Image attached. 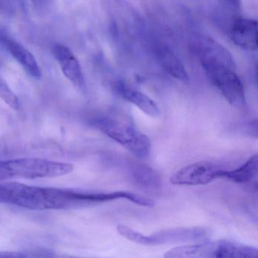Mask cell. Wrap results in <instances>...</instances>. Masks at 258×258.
<instances>
[{"label":"cell","mask_w":258,"mask_h":258,"mask_svg":"<svg viewBox=\"0 0 258 258\" xmlns=\"http://www.w3.org/2000/svg\"><path fill=\"white\" fill-rule=\"evenodd\" d=\"M117 232L126 239L144 245H160L170 243L205 241L209 237V229L203 227L176 228L145 235L124 225H119Z\"/></svg>","instance_id":"cell-4"},{"label":"cell","mask_w":258,"mask_h":258,"mask_svg":"<svg viewBox=\"0 0 258 258\" xmlns=\"http://www.w3.org/2000/svg\"><path fill=\"white\" fill-rule=\"evenodd\" d=\"M0 203L42 211L81 206L76 190L33 186L16 182L0 183Z\"/></svg>","instance_id":"cell-1"},{"label":"cell","mask_w":258,"mask_h":258,"mask_svg":"<svg viewBox=\"0 0 258 258\" xmlns=\"http://www.w3.org/2000/svg\"><path fill=\"white\" fill-rule=\"evenodd\" d=\"M52 51L66 78L75 85L78 87L84 86L82 69L73 52L61 43L54 45Z\"/></svg>","instance_id":"cell-10"},{"label":"cell","mask_w":258,"mask_h":258,"mask_svg":"<svg viewBox=\"0 0 258 258\" xmlns=\"http://www.w3.org/2000/svg\"><path fill=\"white\" fill-rule=\"evenodd\" d=\"M191 46L203 69L218 67L235 69V60L230 52L211 37L196 36L191 40Z\"/></svg>","instance_id":"cell-7"},{"label":"cell","mask_w":258,"mask_h":258,"mask_svg":"<svg viewBox=\"0 0 258 258\" xmlns=\"http://www.w3.org/2000/svg\"><path fill=\"white\" fill-rule=\"evenodd\" d=\"M13 178L38 179L69 174L74 166L69 163L56 162L41 158H26L9 160Z\"/></svg>","instance_id":"cell-5"},{"label":"cell","mask_w":258,"mask_h":258,"mask_svg":"<svg viewBox=\"0 0 258 258\" xmlns=\"http://www.w3.org/2000/svg\"><path fill=\"white\" fill-rule=\"evenodd\" d=\"M204 70L213 85L231 105L238 109L245 107L244 87L235 69L218 67L206 68Z\"/></svg>","instance_id":"cell-6"},{"label":"cell","mask_w":258,"mask_h":258,"mask_svg":"<svg viewBox=\"0 0 258 258\" xmlns=\"http://www.w3.org/2000/svg\"><path fill=\"white\" fill-rule=\"evenodd\" d=\"M157 58L162 69L173 78L185 84L189 82L185 66L171 49L167 46H161L157 50Z\"/></svg>","instance_id":"cell-13"},{"label":"cell","mask_w":258,"mask_h":258,"mask_svg":"<svg viewBox=\"0 0 258 258\" xmlns=\"http://www.w3.org/2000/svg\"><path fill=\"white\" fill-rule=\"evenodd\" d=\"M0 42L11 54L12 56L32 78L37 80L41 78L42 73L40 66L33 54L28 49L8 36H1Z\"/></svg>","instance_id":"cell-11"},{"label":"cell","mask_w":258,"mask_h":258,"mask_svg":"<svg viewBox=\"0 0 258 258\" xmlns=\"http://www.w3.org/2000/svg\"><path fill=\"white\" fill-rule=\"evenodd\" d=\"M93 124L138 158H146L150 155V139L137 129L131 117L123 114H109L94 119Z\"/></svg>","instance_id":"cell-2"},{"label":"cell","mask_w":258,"mask_h":258,"mask_svg":"<svg viewBox=\"0 0 258 258\" xmlns=\"http://www.w3.org/2000/svg\"><path fill=\"white\" fill-rule=\"evenodd\" d=\"M0 98L13 109L19 110L20 107L19 99L2 78H0Z\"/></svg>","instance_id":"cell-15"},{"label":"cell","mask_w":258,"mask_h":258,"mask_svg":"<svg viewBox=\"0 0 258 258\" xmlns=\"http://www.w3.org/2000/svg\"><path fill=\"white\" fill-rule=\"evenodd\" d=\"M25 254L17 252H0V257H24Z\"/></svg>","instance_id":"cell-18"},{"label":"cell","mask_w":258,"mask_h":258,"mask_svg":"<svg viewBox=\"0 0 258 258\" xmlns=\"http://www.w3.org/2000/svg\"><path fill=\"white\" fill-rule=\"evenodd\" d=\"M32 1L37 5H40V4H44L45 3L47 2L48 0H32Z\"/></svg>","instance_id":"cell-20"},{"label":"cell","mask_w":258,"mask_h":258,"mask_svg":"<svg viewBox=\"0 0 258 258\" xmlns=\"http://www.w3.org/2000/svg\"><path fill=\"white\" fill-rule=\"evenodd\" d=\"M13 179L8 161H0V181Z\"/></svg>","instance_id":"cell-16"},{"label":"cell","mask_w":258,"mask_h":258,"mask_svg":"<svg viewBox=\"0 0 258 258\" xmlns=\"http://www.w3.org/2000/svg\"><path fill=\"white\" fill-rule=\"evenodd\" d=\"M258 172L257 155L250 157L242 165L235 170L219 171V179H226L236 183H246L254 179Z\"/></svg>","instance_id":"cell-14"},{"label":"cell","mask_w":258,"mask_h":258,"mask_svg":"<svg viewBox=\"0 0 258 258\" xmlns=\"http://www.w3.org/2000/svg\"><path fill=\"white\" fill-rule=\"evenodd\" d=\"M229 36L234 44L246 50L257 49V22L254 19L237 18L232 22Z\"/></svg>","instance_id":"cell-9"},{"label":"cell","mask_w":258,"mask_h":258,"mask_svg":"<svg viewBox=\"0 0 258 258\" xmlns=\"http://www.w3.org/2000/svg\"><path fill=\"white\" fill-rule=\"evenodd\" d=\"M115 90L120 97L136 105L147 115L158 117L161 114V111L157 104L145 93L123 83H118L115 86Z\"/></svg>","instance_id":"cell-12"},{"label":"cell","mask_w":258,"mask_h":258,"mask_svg":"<svg viewBox=\"0 0 258 258\" xmlns=\"http://www.w3.org/2000/svg\"><path fill=\"white\" fill-rule=\"evenodd\" d=\"M221 170L217 164L209 161H200L188 164L173 173L170 181L173 185H204L219 179Z\"/></svg>","instance_id":"cell-8"},{"label":"cell","mask_w":258,"mask_h":258,"mask_svg":"<svg viewBox=\"0 0 258 258\" xmlns=\"http://www.w3.org/2000/svg\"><path fill=\"white\" fill-rule=\"evenodd\" d=\"M244 131H245L246 134H247V135L256 138L257 137V123H256V120L247 123Z\"/></svg>","instance_id":"cell-17"},{"label":"cell","mask_w":258,"mask_h":258,"mask_svg":"<svg viewBox=\"0 0 258 258\" xmlns=\"http://www.w3.org/2000/svg\"><path fill=\"white\" fill-rule=\"evenodd\" d=\"M258 256L256 247L236 241L219 240L170 249L164 257H253Z\"/></svg>","instance_id":"cell-3"},{"label":"cell","mask_w":258,"mask_h":258,"mask_svg":"<svg viewBox=\"0 0 258 258\" xmlns=\"http://www.w3.org/2000/svg\"><path fill=\"white\" fill-rule=\"evenodd\" d=\"M226 2L235 9H239L241 6V0H226Z\"/></svg>","instance_id":"cell-19"}]
</instances>
